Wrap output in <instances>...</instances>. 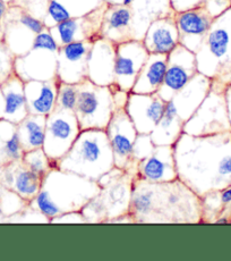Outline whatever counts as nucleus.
<instances>
[{"instance_id":"1","label":"nucleus","mask_w":231,"mask_h":261,"mask_svg":"<svg viewBox=\"0 0 231 261\" xmlns=\"http://www.w3.org/2000/svg\"><path fill=\"white\" fill-rule=\"evenodd\" d=\"M178 178L199 197L231 185V132L182 133L174 144Z\"/></svg>"},{"instance_id":"2","label":"nucleus","mask_w":231,"mask_h":261,"mask_svg":"<svg viewBox=\"0 0 231 261\" xmlns=\"http://www.w3.org/2000/svg\"><path fill=\"white\" fill-rule=\"evenodd\" d=\"M129 215L134 224H202V201L179 178L152 183L135 176Z\"/></svg>"},{"instance_id":"3","label":"nucleus","mask_w":231,"mask_h":261,"mask_svg":"<svg viewBox=\"0 0 231 261\" xmlns=\"http://www.w3.org/2000/svg\"><path fill=\"white\" fill-rule=\"evenodd\" d=\"M99 192L100 187L95 180L53 168L43 178L40 192L28 204L50 220L63 214L81 212Z\"/></svg>"},{"instance_id":"4","label":"nucleus","mask_w":231,"mask_h":261,"mask_svg":"<svg viewBox=\"0 0 231 261\" xmlns=\"http://www.w3.org/2000/svg\"><path fill=\"white\" fill-rule=\"evenodd\" d=\"M113 167V153L105 129L81 130L68 152L56 162V168L95 182Z\"/></svg>"},{"instance_id":"5","label":"nucleus","mask_w":231,"mask_h":261,"mask_svg":"<svg viewBox=\"0 0 231 261\" xmlns=\"http://www.w3.org/2000/svg\"><path fill=\"white\" fill-rule=\"evenodd\" d=\"M134 178V174L117 167L100 177V192L81 210L86 224L110 223L129 213Z\"/></svg>"},{"instance_id":"6","label":"nucleus","mask_w":231,"mask_h":261,"mask_svg":"<svg viewBox=\"0 0 231 261\" xmlns=\"http://www.w3.org/2000/svg\"><path fill=\"white\" fill-rule=\"evenodd\" d=\"M195 55L199 73L225 87L231 84V7L213 19Z\"/></svg>"},{"instance_id":"7","label":"nucleus","mask_w":231,"mask_h":261,"mask_svg":"<svg viewBox=\"0 0 231 261\" xmlns=\"http://www.w3.org/2000/svg\"><path fill=\"white\" fill-rule=\"evenodd\" d=\"M114 110L111 85L102 87L89 79L77 84V103L74 113L81 130L105 129Z\"/></svg>"},{"instance_id":"8","label":"nucleus","mask_w":231,"mask_h":261,"mask_svg":"<svg viewBox=\"0 0 231 261\" xmlns=\"http://www.w3.org/2000/svg\"><path fill=\"white\" fill-rule=\"evenodd\" d=\"M58 49L59 46L46 28L35 38L30 51L15 57V74L24 82L47 81L56 77Z\"/></svg>"},{"instance_id":"9","label":"nucleus","mask_w":231,"mask_h":261,"mask_svg":"<svg viewBox=\"0 0 231 261\" xmlns=\"http://www.w3.org/2000/svg\"><path fill=\"white\" fill-rule=\"evenodd\" d=\"M225 85L212 80L207 98L189 119L184 123L183 132L189 135H211L231 132V123L225 103Z\"/></svg>"},{"instance_id":"10","label":"nucleus","mask_w":231,"mask_h":261,"mask_svg":"<svg viewBox=\"0 0 231 261\" xmlns=\"http://www.w3.org/2000/svg\"><path fill=\"white\" fill-rule=\"evenodd\" d=\"M46 29L42 19L33 16L25 9L9 5L4 18V42L15 57L25 55L33 47L34 40Z\"/></svg>"},{"instance_id":"11","label":"nucleus","mask_w":231,"mask_h":261,"mask_svg":"<svg viewBox=\"0 0 231 261\" xmlns=\"http://www.w3.org/2000/svg\"><path fill=\"white\" fill-rule=\"evenodd\" d=\"M81 133L76 115L73 110L54 108L47 116L43 150L54 163L68 152Z\"/></svg>"},{"instance_id":"12","label":"nucleus","mask_w":231,"mask_h":261,"mask_svg":"<svg viewBox=\"0 0 231 261\" xmlns=\"http://www.w3.org/2000/svg\"><path fill=\"white\" fill-rule=\"evenodd\" d=\"M105 132L113 153L114 167L136 175L137 166L133 162V148L138 132L126 108L114 110L108 126L105 127Z\"/></svg>"},{"instance_id":"13","label":"nucleus","mask_w":231,"mask_h":261,"mask_svg":"<svg viewBox=\"0 0 231 261\" xmlns=\"http://www.w3.org/2000/svg\"><path fill=\"white\" fill-rule=\"evenodd\" d=\"M105 7L107 3L82 16L72 17L58 23L49 28V31L59 47L72 42H94L95 40L102 38L101 28Z\"/></svg>"},{"instance_id":"14","label":"nucleus","mask_w":231,"mask_h":261,"mask_svg":"<svg viewBox=\"0 0 231 261\" xmlns=\"http://www.w3.org/2000/svg\"><path fill=\"white\" fill-rule=\"evenodd\" d=\"M197 73L196 55L179 43L168 54L167 71L158 94L164 101H169Z\"/></svg>"},{"instance_id":"15","label":"nucleus","mask_w":231,"mask_h":261,"mask_svg":"<svg viewBox=\"0 0 231 261\" xmlns=\"http://www.w3.org/2000/svg\"><path fill=\"white\" fill-rule=\"evenodd\" d=\"M149 51L142 40H130L115 44L114 85L120 90L130 92L143 65L149 57Z\"/></svg>"},{"instance_id":"16","label":"nucleus","mask_w":231,"mask_h":261,"mask_svg":"<svg viewBox=\"0 0 231 261\" xmlns=\"http://www.w3.org/2000/svg\"><path fill=\"white\" fill-rule=\"evenodd\" d=\"M179 43L196 54L213 22V15L202 3L196 7L175 13Z\"/></svg>"},{"instance_id":"17","label":"nucleus","mask_w":231,"mask_h":261,"mask_svg":"<svg viewBox=\"0 0 231 261\" xmlns=\"http://www.w3.org/2000/svg\"><path fill=\"white\" fill-rule=\"evenodd\" d=\"M211 87L212 79L198 72L183 89L175 93L169 101L165 102L164 112L177 116L185 123L207 98Z\"/></svg>"},{"instance_id":"18","label":"nucleus","mask_w":231,"mask_h":261,"mask_svg":"<svg viewBox=\"0 0 231 261\" xmlns=\"http://www.w3.org/2000/svg\"><path fill=\"white\" fill-rule=\"evenodd\" d=\"M92 44V41H82L59 47L57 76L60 82L78 84L88 79V60Z\"/></svg>"},{"instance_id":"19","label":"nucleus","mask_w":231,"mask_h":261,"mask_svg":"<svg viewBox=\"0 0 231 261\" xmlns=\"http://www.w3.org/2000/svg\"><path fill=\"white\" fill-rule=\"evenodd\" d=\"M165 102L167 101H164L158 93L139 94L130 92L125 108L137 132L151 134L163 116Z\"/></svg>"},{"instance_id":"20","label":"nucleus","mask_w":231,"mask_h":261,"mask_svg":"<svg viewBox=\"0 0 231 261\" xmlns=\"http://www.w3.org/2000/svg\"><path fill=\"white\" fill-rule=\"evenodd\" d=\"M135 176L152 183L177 179L174 145H155L153 152L137 164Z\"/></svg>"},{"instance_id":"21","label":"nucleus","mask_w":231,"mask_h":261,"mask_svg":"<svg viewBox=\"0 0 231 261\" xmlns=\"http://www.w3.org/2000/svg\"><path fill=\"white\" fill-rule=\"evenodd\" d=\"M115 44L100 38L92 44L88 60V79L102 87L114 83Z\"/></svg>"},{"instance_id":"22","label":"nucleus","mask_w":231,"mask_h":261,"mask_svg":"<svg viewBox=\"0 0 231 261\" xmlns=\"http://www.w3.org/2000/svg\"><path fill=\"white\" fill-rule=\"evenodd\" d=\"M101 37L114 44L136 39L132 7L107 3L102 19Z\"/></svg>"},{"instance_id":"23","label":"nucleus","mask_w":231,"mask_h":261,"mask_svg":"<svg viewBox=\"0 0 231 261\" xmlns=\"http://www.w3.org/2000/svg\"><path fill=\"white\" fill-rule=\"evenodd\" d=\"M43 178L26 167L23 160H16L0 170V184L13 190L30 203L41 189Z\"/></svg>"},{"instance_id":"24","label":"nucleus","mask_w":231,"mask_h":261,"mask_svg":"<svg viewBox=\"0 0 231 261\" xmlns=\"http://www.w3.org/2000/svg\"><path fill=\"white\" fill-rule=\"evenodd\" d=\"M149 54L168 55L179 44L175 15L160 17L149 25L142 39Z\"/></svg>"},{"instance_id":"25","label":"nucleus","mask_w":231,"mask_h":261,"mask_svg":"<svg viewBox=\"0 0 231 261\" xmlns=\"http://www.w3.org/2000/svg\"><path fill=\"white\" fill-rule=\"evenodd\" d=\"M60 80L24 82V92L28 114L48 116L56 108Z\"/></svg>"},{"instance_id":"26","label":"nucleus","mask_w":231,"mask_h":261,"mask_svg":"<svg viewBox=\"0 0 231 261\" xmlns=\"http://www.w3.org/2000/svg\"><path fill=\"white\" fill-rule=\"evenodd\" d=\"M130 7L137 40L143 39L149 25L155 19L171 16L176 13L171 0H134Z\"/></svg>"},{"instance_id":"27","label":"nucleus","mask_w":231,"mask_h":261,"mask_svg":"<svg viewBox=\"0 0 231 261\" xmlns=\"http://www.w3.org/2000/svg\"><path fill=\"white\" fill-rule=\"evenodd\" d=\"M167 60L168 55L150 54L130 92L139 94L158 93L167 71Z\"/></svg>"},{"instance_id":"28","label":"nucleus","mask_w":231,"mask_h":261,"mask_svg":"<svg viewBox=\"0 0 231 261\" xmlns=\"http://www.w3.org/2000/svg\"><path fill=\"white\" fill-rule=\"evenodd\" d=\"M0 88L5 100L3 118L17 125L28 115L24 92V81L14 73L6 81L0 84Z\"/></svg>"},{"instance_id":"29","label":"nucleus","mask_w":231,"mask_h":261,"mask_svg":"<svg viewBox=\"0 0 231 261\" xmlns=\"http://www.w3.org/2000/svg\"><path fill=\"white\" fill-rule=\"evenodd\" d=\"M104 3V0H50L43 23L46 28H52L68 18L92 12Z\"/></svg>"},{"instance_id":"30","label":"nucleus","mask_w":231,"mask_h":261,"mask_svg":"<svg viewBox=\"0 0 231 261\" xmlns=\"http://www.w3.org/2000/svg\"><path fill=\"white\" fill-rule=\"evenodd\" d=\"M16 126L24 152L43 147L44 138H46L47 116L28 114Z\"/></svg>"},{"instance_id":"31","label":"nucleus","mask_w":231,"mask_h":261,"mask_svg":"<svg viewBox=\"0 0 231 261\" xmlns=\"http://www.w3.org/2000/svg\"><path fill=\"white\" fill-rule=\"evenodd\" d=\"M23 148L19 141L17 126L9 120L0 119V170L7 165L23 158Z\"/></svg>"},{"instance_id":"32","label":"nucleus","mask_w":231,"mask_h":261,"mask_svg":"<svg viewBox=\"0 0 231 261\" xmlns=\"http://www.w3.org/2000/svg\"><path fill=\"white\" fill-rule=\"evenodd\" d=\"M184 122L177 116L163 113L162 118L151 132V139L155 145H174L183 133Z\"/></svg>"},{"instance_id":"33","label":"nucleus","mask_w":231,"mask_h":261,"mask_svg":"<svg viewBox=\"0 0 231 261\" xmlns=\"http://www.w3.org/2000/svg\"><path fill=\"white\" fill-rule=\"evenodd\" d=\"M22 160L28 169H31L33 173L38 174L42 178L46 177L53 168H56V163L49 158L43 148L24 152Z\"/></svg>"},{"instance_id":"34","label":"nucleus","mask_w":231,"mask_h":261,"mask_svg":"<svg viewBox=\"0 0 231 261\" xmlns=\"http://www.w3.org/2000/svg\"><path fill=\"white\" fill-rule=\"evenodd\" d=\"M0 204H2L3 212L7 218L9 216L21 212L28 203L13 190L0 184Z\"/></svg>"},{"instance_id":"35","label":"nucleus","mask_w":231,"mask_h":261,"mask_svg":"<svg viewBox=\"0 0 231 261\" xmlns=\"http://www.w3.org/2000/svg\"><path fill=\"white\" fill-rule=\"evenodd\" d=\"M77 103V84L60 82L56 108L73 110Z\"/></svg>"},{"instance_id":"36","label":"nucleus","mask_w":231,"mask_h":261,"mask_svg":"<svg viewBox=\"0 0 231 261\" xmlns=\"http://www.w3.org/2000/svg\"><path fill=\"white\" fill-rule=\"evenodd\" d=\"M5 223H50V220L39 210L27 204L21 212L7 217Z\"/></svg>"},{"instance_id":"37","label":"nucleus","mask_w":231,"mask_h":261,"mask_svg":"<svg viewBox=\"0 0 231 261\" xmlns=\"http://www.w3.org/2000/svg\"><path fill=\"white\" fill-rule=\"evenodd\" d=\"M155 148V144L153 143L152 139H151L150 134H142L138 133L136 140L134 142L133 148V162L134 164H137L140 160L149 157V155L153 152Z\"/></svg>"},{"instance_id":"38","label":"nucleus","mask_w":231,"mask_h":261,"mask_svg":"<svg viewBox=\"0 0 231 261\" xmlns=\"http://www.w3.org/2000/svg\"><path fill=\"white\" fill-rule=\"evenodd\" d=\"M14 64L15 55L4 42V40H0V84L15 73Z\"/></svg>"},{"instance_id":"39","label":"nucleus","mask_w":231,"mask_h":261,"mask_svg":"<svg viewBox=\"0 0 231 261\" xmlns=\"http://www.w3.org/2000/svg\"><path fill=\"white\" fill-rule=\"evenodd\" d=\"M50 0H13L11 5L18 6L33 16L42 19L46 16Z\"/></svg>"},{"instance_id":"40","label":"nucleus","mask_w":231,"mask_h":261,"mask_svg":"<svg viewBox=\"0 0 231 261\" xmlns=\"http://www.w3.org/2000/svg\"><path fill=\"white\" fill-rule=\"evenodd\" d=\"M50 224H86L81 212H72L56 216L50 219Z\"/></svg>"},{"instance_id":"41","label":"nucleus","mask_w":231,"mask_h":261,"mask_svg":"<svg viewBox=\"0 0 231 261\" xmlns=\"http://www.w3.org/2000/svg\"><path fill=\"white\" fill-rule=\"evenodd\" d=\"M8 6V4L3 2V0H0V40H3L4 37V18L5 15L7 13Z\"/></svg>"},{"instance_id":"42","label":"nucleus","mask_w":231,"mask_h":261,"mask_svg":"<svg viewBox=\"0 0 231 261\" xmlns=\"http://www.w3.org/2000/svg\"><path fill=\"white\" fill-rule=\"evenodd\" d=\"M225 103H227V109H228V115H229V119L231 123V84H229L227 88H225Z\"/></svg>"},{"instance_id":"43","label":"nucleus","mask_w":231,"mask_h":261,"mask_svg":"<svg viewBox=\"0 0 231 261\" xmlns=\"http://www.w3.org/2000/svg\"><path fill=\"white\" fill-rule=\"evenodd\" d=\"M104 2L108 4H122L126 5V6H130L134 0H104Z\"/></svg>"},{"instance_id":"44","label":"nucleus","mask_w":231,"mask_h":261,"mask_svg":"<svg viewBox=\"0 0 231 261\" xmlns=\"http://www.w3.org/2000/svg\"><path fill=\"white\" fill-rule=\"evenodd\" d=\"M4 108H5V100H4L2 88H0V119L4 117Z\"/></svg>"},{"instance_id":"45","label":"nucleus","mask_w":231,"mask_h":261,"mask_svg":"<svg viewBox=\"0 0 231 261\" xmlns=\"http://www.w3.org/2000/svg\"><path fill=\"white\" fill-rule=\"evenodd\" d=\"M5 219H6V216H5V214L3 212L2 204H0V223H5Z\"/></svg>"},{"instance_id":"46","label":"nucleus","mask_w":231,"mask_h":261,"mask_svg":"<svg viewBox=\"0 0 231 261\" xmlns=\"http://www.w3.org/2000/svg\"><path fill=\"white\" fill-rule=\"evenodd\" d=\"M3 2H5V3L8 4V5H11V4H12V2H13V0H3Z\"/></svg>"}]
</instances>
